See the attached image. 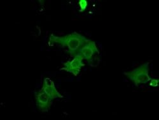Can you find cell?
I'll use <instances>...</instances> for the list:
<instances>
[{"mask_svg": "<svg viewBox=\"0 0 159 120\" xmlns=\"http://www.w3.org/2000/svg\"><path fill=\"white\" fill-rule=\"evenodd\" d=\"M83 60L84 58L82 56L78 53L71 61H67L64 64V66L61 69V70L71 73L75 76H76L80 72L82 66H84Z\"/></svg>", "mask_w": 159, "mask_h": 120, "instance_id": "obj_3", "label": "cell"}, {"mask_svg": "<svg viewBox=\"0 0 159 120\" xmlns=\"http://www.w3.org/2000/svg\"><path fill=\"white\" fill-rule=\"evenodd\" d=\"M45 91L50 97L54 100L57 98H62L63 96L57 91L54 83L50 78H45L43 83V86L41 89Z\"/></svg>", "mask_w": 159, "mask_h": 120, "instance_id": "obj_6", "label": "cell"}, {"mask_svg": "<svg viewBox=\"0 0 159 120\" xmlns=\"http://www.w3.org/2000/svg\"><path fill=\"white\" fill-rule=\"evenodd\" d=\"M149 62L145 63L134 70L124 72V74L133 82L136 86L140 84L147 83L151 81L149 75Z\"/></svg>", "mask_w": 159, "mask_h": 120, "instance_id": "obj_2", "label": "cell"}, {"mask_svg": "<svg viewBox=\"0 0 159 120\" xmlns=\"http://www.w3.org/2000/svg\"><path fill=\"white\" fill-rule=\"evenodd\" d=\"M78 53H79V54H80L82 56L84 60H90L92 57H93V56L96 53H99V50L95 42L91 41V40H89V41L87 42H85L84 44V46L80 49Z\"/></svg>", "mask_w": 159, "mask_h": 120, "instance_id": "obj_5", "label": "cell"}, {"mask_svg": "<svg viewBox=\"0 0 159 120\" xmlns=\"http://www.w3.org/2000/svg\"><path fill=\"white\" fill-rule=\"evenodd\" d=\"M88 41L89 39L76 32L63 36H56L52 35L50 37V42L56 43L63 47H67L72 56L76 52H78L80 49Z\"/></svg>", "mask_w": 159, "mask_h": 120, "instance_id": "obj_1", "label": "cell"}, {"mask_svg": "<svg viewBox=\"0 0 159 120\" xmlns=\"http://www.w3.org/2000/svg\"><path fill=\"white\" fill-rule=\"evenodd\" d=\"M79 5L80 6L81 11H84L86 9L87 7V2L86 0H80V1L79 2Z\"/></svg>", "mask_w": 159, "mask_h": 120, "instance_id": "obj_7", "label": "cell"}, {"mask_svg": "<svg viewBox=\"0 0 159 120\" xmlns=\"http://www.w3.org/2000/svg\"><path fill=\"white\" fill-rule=\"evenodd\" d=\"M36 105L39 110L42 113L48 112L52 105V99L43 90H40L36 94Z\"/></svg>", "mask_w": 159, "mask_h": 120, "instance_id": "obj_4", "label": "cell"}, {"mask_svg": "<svg viewBox=\"0 0 159 120\" xmlns=\"http://www.w3.org/2000/svg\"><path fill=\"white\" fill-rule=\"evenodd\" d=\"M158 85V80H152L150 83V86H157Z\"/></svg>", "mask_w": 159, "mask_h": 120, "instance_id": "obj_8", "label": "cell"}]
</instances>
